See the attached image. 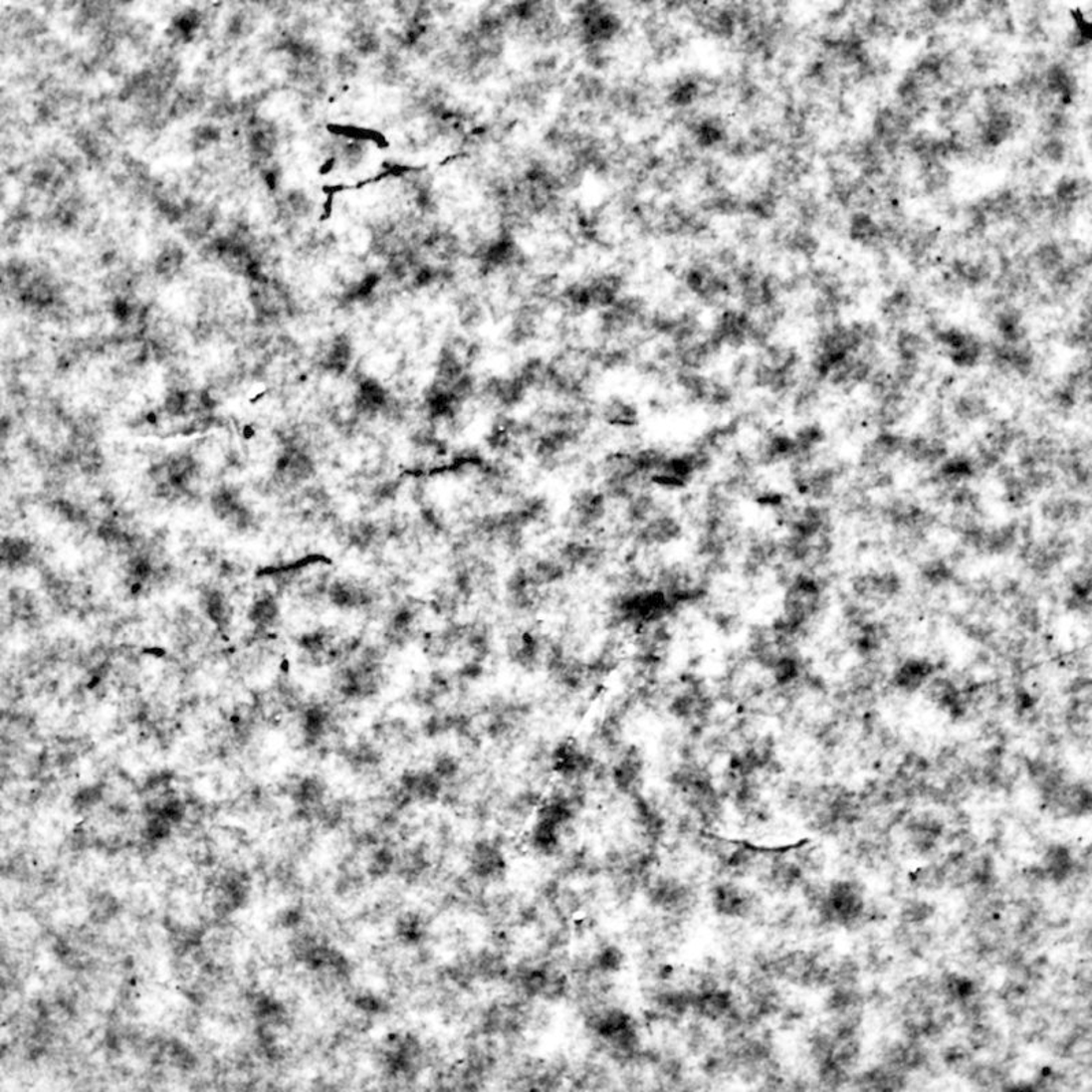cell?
Instances as JSON below:
<instances>
[{"instance_id":"cell-1","label":"cell","mask_w":1092,"mask_h":1092,"mask_svg":"<svg viewBox=\"0 0 1092 1092\" xmlns=\"http://www.w3.org/2000/svg\"><path fill=\"white\" fill-rule=\"evenodd\" d=\"M878 340L880 329L873 323L837 322L821 327L812 343L810 376L823 384L849 356L875 350Z\"/></svg>"},{"instance_id":"cell-2","label":"cell","mask_w":1092,"mask_h":1092,"mask_svg":"<svg viewBox=\"0 0 1092 1092\" xmlns=\"http://www.w3.org/2000/svg\"><path fill=\"white\" fill-rule=\"evenodd\" d=\"M801 355L793 345L771 341L752 356L749 387L778 400L790 395L799 384Z\"/></svg>"},{"instance_id":"cell-3","label":"cell","mask_w":1092,"mask_h":1092,"mask_svg":"<svg viewBox=\"0 0 1092 1092\" xmlns=\"http://www.w3.org/2000/svg\"><path fill=\"white\" fill-rule=\"evenodd\" d=\"M590 472L610 502L623 504L647 487V480L638 465L634 447L616 448L606 452L595 465L590 466Z\"/></svg>"},{"instance_id":"cell-4","label":"cell","mask_w":1092,"mask_h":1092,"mask_svg":"<svg viewBox=\"0 0 1092 1092\" xmlns=\"http://www.w3.org/2000/svg\"><path fill=\"white\" fill-rule=\"evenodd\" d=\"M669 381L690 406L712 413H726L738 403V385L727 378L712 376L706 371L676 369L672 371Z\"/></svg>"},{"instance_id":"cell-5","label":"cell","mask_w":1092,"mask_h":1092,"mask_svg":"<svg viewBox=\"0 0 1092 1092\" xmlns=\"http://www.w3.org/2000/svg\"><path fill=\"white\" fill-rule=\"evenodd\" d=\"M649 314L650 309L645 298L638 294H624L615 304L598 312L594 323L597 344L616 343L643 336V326Z\"/></svg>"},{"instance_id":"cell-6","label":"cell","mask_w":1092,"mask_h":1092,"mask_svg":"<svg viewBox=\"0 0 1092 1092\" xmlns=\"http://www.w3.org/2000/svg\"><path fill=\"white\" fill-rule=\"evenodd\" d=\"M717 459L693 446L680 452H669L656 472L649 477L647 487L663 494H682L698 480L715 469Z\"/></svg>"},{"instance_id":"cell-7","label":"cell","mask_w":1092,"mask_h":1092,"mask_svg":"<svg viewBox=\"0 0 1092 1092\" xmlns=\"http://www.w3.org/2000/svg\"><path fill=\"white\" fill-rule=\"evenodd\" d=\"M881 517L906 547L919 546L937 522L932 511L907 498H893L886 502L882 506Z\"/></svg>"},{"instance_id":"cell-8","label":"cell","mask_w":1092,"mask_h":1092,"mask_svg":"<svg viewBox=\"0 0 1092 1092\" xmlns=\"http://www.w3.org/2000/svg\"><path fill=\"white\" fill-rule=\"evenodd\" d=\"M845 473L843 463H790L789 478L793 491L814 503L825 502L837 491Z\"/></svg>"},{"instance_id":"cell-9","label":"cell","mask_w":1092,"mask_h":1092,"mask_svg":"<svg viewBox=\"0 0 1092 1092\" xmlns=\"http://www.w3.org/2000/svg\"><path fill=\"white\" fill-rule=\"evenodd\" d=\"M610 500L599 488L580 487L569 498L567 525L579 536L593 535L608 520Z\"/></svg>"},{"instance_id":"cell-10","label":"cell","mask_w":1092,"mask_h":1092,"mask_svg":"<svg viewBox=\"0 0 1092 1092\" xmlns=\"http://www.w3.org/2000/svg\"><path fill=\"white\" fill-rule=\"evenodd\" d=\"M819 914L834 925L849 926L858 921L865 910L862 888L855 882L838 881L822 892L817 900Z\"/></svg>"},{"instance_id":"cell-11","label":"cell","mask_w":1092,"mask_h":1092,"mask_svg":"<svg viewBox=\"0 0 1092 1092\" xmlns=\"http://www.w3.org/2000/svg\"><path fill=\"white\" fill-rule=\"evenodd\" d=\"M932 333L934 341L952 365L960 369H974L983 361L986 345L978 334L952 326L933 327Z\"/></svg>"},{"instance_id":"cell-12","label":"cell","mask_w":1092,"mask_h":1092,"mask_svg":"<svg viewBox=\"0 0 1092 1092\" xmlns=\"http://www.w3.org/2000/svg\"><path fill=\"white\" fill-rule=\"evenodd\" d=\"M752 332L753 315L742 308L722 309L706 329L709 339L722 352L752 347Z\"/></svg>"},{"instance_id":"cell-13","label":"cell","mask_w":1092,"mask_h":1092,"mask_svg":"<svg viewBox=\"0 0 1092 1092\" xmlns=\"http://www.w3.org/2000/svg\"><path fill=\"white\" fill-rule=\"evenodd\" d=\"M1023 433L1013 422L999 419L988 428L977 446L976 461L980 473L997 470L1003 459L1023 440Z\"/></svg>"},{"instance_id":"cell-14","label":"cell","mask_w":1092,"mask_h":1092,"mask_svg":"<svg viewBox=\"0 0 1092 1092\" xmlns=\"http://www.w3.org/2000/svg\"><path fill=\"white\" fill-rule=\"evenodd\" d=\"M779 524L785 526L788 535L801 539L815 540L832 535L833 518L827 507L819 503H808L796 507L792 503L777 514Z\"/></svg>"},{"instance_id":"cell-15","label":"cell","mask_w":1092,"mask_h":1092,"mask_svg":"<svg viewBox=\"0 0 1092 1092\" xmlns=\"http://www.w3.org/2000/svg\"><path fill=\"white\" fill-rule=\"evenodd\" d=\"M1072 550V537L1055 533L1039 542L1027 540L1021 549V557L1029 571L1046 576L1071 556Z\"/></svg>"},{"instance_id":"cell-16","label":"cell","mask_w":1092,"mask_h":1092,"mask_svg":"<svg viewBox=\"0 0 1092 1092\" xmlns=\"http://www.w3.org/2000/svg\"><path fill=\"white\" fill-rule=\"evenodd\" d=\"M988 359L995 371L1003 376L1028 378L1035 373L1038 356L1028 340L1021 343H1005L995 340L988 345Z\"/></svg>"},{"instance_id":"cell-17","label":"cell","mask_w":1092,"mask_h":1092,"mask_svg":"<svg viewBox=\"0 0 1092 1092\" xmlns=\"http://www.w3.org/2000/svg\"><path fill=\"white\" fill-rule=\"evenodd\" d=\"M684 536V524L674 511L664 509L645 524L632 529V540L645 549H656L679 543Z\"/></svg>"},{"instance_id":"cell-18","label":"cell","mask_w":1092,"mask_h":1092,"mask_svg":"<svg viewBox=\"0 0 1092 1092\" xmlns=\"http://www.w3.org/2000/svg\"><path fill=\"white\" fill-rule=\"evenodd\" d=\"M748 425L749 421L746 413L734 415L727 421L716 422V424L702 430L690 446L706 452L715 459L722 458V456L728 455L734 450L732 447L737 443L743 429Z\"/></svg>"},{"instance_id":"cell-19","label":"cell","mask_w":1092,"mask_h":1092,"mask_svg":"<svg viewBox=\"0 0 1092 1092\" xmlns=\"http://www.w3.org/2000/svg\"><path fill=\"white\" fill-rule=\"evenodd\" d=\"M749 451L759 469L784 465L795 458L792 435L777 429L763 430Z\"/></svg>"},{"instance_id":"cell-20","label":"cell","mask_w":1092,"mask_h":1092,"mask_svg":"<svg viewBox=\"0 0 1092 1092\" xmlns=\"http://www.w3.org/2000/svg\"><path fill=\"white\" fill-rule=\"evenodd\" d=\"M597 419L612 432L632 433L642 425V410L631 398L616 393L598 404Z\"/></svg>"},{"instance_id":"cell-21","label":"cell","mask_w":1092,"mask_h":1092,"mask_svg":"<svg viewBox=\"0 0 1092 1092\" xmlns=\"http://www.w3.org/2000/svg\"><path fill=\"white\" fill-rule=\"evenodd\" d=\"M641 340L643 336L616 343L591 345L594 365L599 373H620L634 369L635 363L641 358Z\"/></svg>"},{"instance_id":"cell-22","label":"cell","mask_w":1092,"mask_h":1092,"mask_svg":"<svg viewBox=\"0 0 1092 1092\" xmlns=\"http://www.w3.org/2000/svg\"><path fill=\"white\" fill-rule=\"evenodd\" d=\"M1090 388V367L1077 366L1068 371L1065 377L1049 393V404L1058 414H1068L1075 410L1087 395Z\"/></svg>"},{"instance_id":"cell-23","label":"cell","mask_w":1092,"mask_h":1092,"mask_svg":"<svg viewBox=\"0 0 1092 1092\" xmlns=\"http://www.w3.org/2000/svg\"><path fill=\"white\" fill-rule=\"evenodd\" d=\"M904 437L885 430L867 441L859 455V467L865 474L882 472L902 452Z\"/></svg>"},{"instance_id":"cell-24","label":"cell","mask_w":1092,"mask_h":1092,"mask_svg":"<svg viewBox=\"0 0 1092 1092\" xmlns=\"http://www.w3.org/2000/svg\"><path fill=\"white\" fill-rule=\"evenodd\" d=\"M875 371V350L860 352L849 356L840 366L832 371L826 382L840 391H854L859 385L866 384L873 378Z\"/></svg>"},{"instance_id":"cell-25","label":"cell","mask_w":1092,"mask_h":1092,"mask_svg":"<svg viewBox=\"0 0 1092 1092\" xmlns=\"http://www.w3.org/2000/svg\"><path fill=\"white\" fill-rule=\"evenodd\" d=\"M669 350H671V362L674 370L706 371L723 354L709 339L708 334L700 337V339L690 341V343L678 345V347L669 345Z\"/></svg>"},{"instance_id":"cell-26","label":"cell","mask_w":1092,"mask_h":1092,"mask_svg":"<svg viewBox=\"0 0 1092 1092\" xmlns=\"http://www.w3.org/2000/svg\"><path fill=\"white\" fill-rule=\"evenodd\" d=\"M1055 467L1069 488L1086 491L1091 485L1090 450L1084 444L1061 448Z\"/></svg>"},{"instance_id":"cell-27","label":"cell","mask_w":1092,"mask_h":1092,"mask_svg":"<svg viewBox=\"0 0 1092 1092\" xmlns=\"http://www.w3.org/2000/svg\"><path fill=\"white\" fill-rule=\"evenodd\" d=\"M594 767V760L573 742H562L551 754V769L568 782L579 781Z\"/></svg>"},{"instance_id":"cell-28","label":"cell","mask_w":1092,"mask_h":1092,"mask_svg":"<svg viewBox=\"0 0 1092 1092\" xmlns=\"http://www.w3.org/2000/svg\"><path fill=\"white\" fill-rule=\"evenodd\" d=\"M1060 443L1051 436H1036L1018 443L1017 469H1053L1061 452Z\"/></svg>"},{"instance_id":"cell-29","label":"cell","mask_w":1092,"mask_h":1092,"mask_svg":"<svg viewBox=\"0 0 1092 1092\" xmlns=\"http://www.w3.org/2000/svg\"><path fill=\"white\" fill-rule=\"evenodd\" d=\"M947 440L944 437L932 435H915L904 437L902 454L908 462L922 467L939 466L948 458Z\"/></svg>"},{"instance_id":"cell-30","label":"cell","mask_w":1092,"mask_h":1092,"mask_svg":"<svg viewBox=\"0 0 1092 1092\" xmlns=\"http://www.w3.org/2000/svg\"><path fill=\"white\" fill-rule=\"evenodd\" d=\"M557 557L569 569H598L606 560V549L601 544L586 539H572L558 547Z\"/></svg>"},{"instance_id":"cell-31","label":"cell","mask_w":1092,"mask_h":1092,"mask_svg":"<svg viewBox=\"0 0 1092 1092\" xmlns=\"http://www.w3.org/2000/svg\"><path fill=\"white\" fill-rule=\"evenodd\" d=\"M992 324L997 330L998 339L1005 343H1021L1027 340V327L1024 326L1020 309L1007 304L1002 298L995 297L990 303Z\"/></svg>"},{"instance_id":"cell-32","label":"cell","mask_w":1092,"mask_h":1092,"mask_svg":"<svg viewBox=\"0 0 1092 1092\" xmlns=\"http://www.w3.org/2000/svg\"><path fill=\"white\" fill-rule=\"evenodd\" d=\"M852 589L860 598L881 602L899 594L902 590V579L893 571H871L856 576Z\"/></svg>"},{"instance_id":"cell-33","label":"cell","mask_w":1092,"mask_h":1092,"mask_svg":"<svg viewBox=\"0 0 1092 1092\" xmlns=\"http://www.w3.org/2000/svg\"><path fill=\"white\" fill-rule=\"evenodd\" d=\"M1087 503L1076 496L1058 495L1050 496L1040 507L1043 520L1058 528H1069L1079 524L1086 517Z\"/></svg>"},{"instance_id":"cell-34","label":"cell","mask_w":1092,"mask_h":1092,"mask_svg":"<svg viewBox=\"0 0 1092 1092\" xmlns=\"http://www.w3.org/2000/svg\"><path fill=\"white\" fill-rule=\"evenodd\" d=\"M978 474L981 473L973 456L959 454L941 462L930 478V483L939 489L958 487L973 480Z\"/></svg>"},{"instance_id":"cell-35","label":"cell","mask_w":1092,"mask_h":1092,"mask_svg":"<svg viewBox=\"0 0 1092 1092\" xmlns=\"http://www.w3.org/2000/svg\"><path fill=\"white\" fill-rule=\"evenodd\" d=\"M779 556V542L766 535L750 537L743 557V571L746 575L757 576L769 568Z\"/></svg>"},{"instance_id":"cell-36","label":"cell","mask_w":1092,"mask_h":1092,"mask_svg":"<svg viewBox=\"0 0 1092 1092\" xmlns=\"http://www.w3.org/2000/svg\"><path fill=\"white\" fill-rule=\"evenodd\" d=\"M643 759L638 749L628 748L620 753L612 770L613 784L626 795H638L642 782Z\"/></svg>"},{"instance_id":"cell-37","label":"cell","mask_w":1092,"mask_h":1092,"mask_svg":"<svg viewBox=\"0 0 1092 1092\" xmlns=\"http://www.w3.org/2000/svg\"><path fill=\"white\" fill-rule=\"evenodd\" d=\"M664 509H667V506H665L663 499L657 495L654 489L646 487L623 503L621 517L631 529H635Z\"/></svg>"},{"instance_id":"cell-38","label":"cell","mask_w":1092,"mask_h":1092,"mask_svg":"<svg viewBox=\"0 0 1092 1092\" xmlns=\"http://www.w3.org/2000/svg\"><path fill=\"white\" fill-rule=\"evenodd\" d=\"M212 510L216 517L230 528L245 531L252 525V514L230 489L222 488L212 496Z\"/></svg>"},{"instance_id":"cell-39","label":"cell","mask_w":1092,"mask_h":1092,"mask_svg":"<svg viewBox=\"0 0 1092 1092\" xmlns=\"http://www.w3.org/2000/svg\"><path fill=\"white\" fill-rule=\"evenodd\" d=\"M792 439L795 458L790 463H812L817 461L819 451L826 443L827 433L818 422H806L792 433Z\"/></svg>"},{"instance_id":"cell-40","label":"cell","mask_w":1092,"mask_h":1092,"mask_svg":"<svg viewBox=\"0 0 1092 1092\" xmlns=\"http://www.w3.org/2000/svg\"><path fill=\"white\" fill-rule=\"evenodd\" d=\"M952 414L962 424H977L990 417L991 403L983 393L967 391L960 393L952 402Z\"/></svg>"},{"instance_id":"cell-41","label":"cell","mask_w":1092,"mask_h":1092,"mask_svg":"<svg viewBox=\"0 0 1092 1092\" xmlns=\"http://www.w3.org/2000/svg\"><path fill=\"white\" fill-rule=\"evenodd\" d=\"M997 473L1003 503L1013 510L1024 509L1031 502L1032 494L1020 472L1014 467L999 466Z\"/></svg>"},{"instance_id":"cell-42","label":"cell","mask_w":1092,"mask_h":1092,"mask_svg":"<svg viewBox=\"0 0 1092 1092\" xmlns=\"http://www.w3.org/2000/svg\"><path fill=\"white\" fill-rule=\"evenodd\" d=\"M712 899L717 914L727 918L743 917L752 907L748 893L732 884L716 886Z\"/></svg>"},{"instance_id":"cell-43","label":"cell","mask_w":1092,"mask_h":1092,"mask_svg":"<svg viewBox=\"0 0 1092 1092\" xmlns=\"http://www.w3.org/2000/svg\"><path fill=\"white\" fill-rule=\"evenodd\" d=\"M933 674L934 667L930 661L914 658V660H907L906 663L896 669L895 675H893V684L899 690L914 693V691L926 686L929 680L932 679Z\"/></svg>"},{"instance_id":"cell-44","label":"cell","mask_w":1092,"mask_h":1092,"mask_svg":"<svg viewBox=\"0 0 1092 1092\" xmlns=\"http://www.w3.org/2000/svg\"><path fill=\"white\" fill-rule=\"evenodd\" d=\"M790 398V410L799 418L810 417L818 409L822 399V382L815 380L810 374L804 380H800L793 389Z\"/></svg>"},{"instance_id":"cell-45","label":"cell","mask_w":1092,"mask_h":1092,"mask_svg":"<svg viewBox=\"0 0 1092 1092\" xmlns=\"http://www.w3.org/2000/svg\"><path fill=\"white\" fill-rule=\"evenodd\" d=\"M929 348V340L914 329H899L893 339V351L899 362L921 363Z\"/></svg>"},{"instance_id":"cell-46","label":"cell","mask_w":1092,"mask_h":1092,"mask_svg":"<svg viewBox=\"0 0 1092 1092\" xmlns=\"http://www.w3.org/2000/svg\"><path fill=\"white\" fill-rule=\"evenodd\" d=\"M915 308V296L907 287H899L882 300V319L891 326H900L911 318Z\"/></svg>"},{"instance_id":"cell-47","label":"cell","mask_w":1092,"mask_h":1092,"mask_svg":"<svg viewBox=\"0 0 1092 1092\" xmlns=\"http://www.w3.org/2000/svg\"><path fill=\"white\" fill-rule=\"evenodd\" d=\"M1073 858L1068 848L1062 847V845H1053L1047 849L1045 856H1043L1042 871L1043 877L1046 880L1054 882L1065 881L1072 874Z\"/></svg>"},{"instance_id":"cell-48","label":"cell","mask_w":1092,"mask_h":1092,"mask_svg":"<svg viewBox=\"0 0 1092 1092\" xmlns=\"http://www.w3.org/2000/svg\"><path fill=\"white\" fill-rule=\"evenodd\" d=\"M925 1062V1053L914 1039L899 1042L886 1050L885 1064L907 1072L918 1069Z\"/></svg>"},{"instance_id":"cell-49","label":"cell","mask_w":1092,"mask_h":1092,"mask_svg":"<svg viewBox=\"0 0 1092 1092\" xmlns=\"http://www.w3.org/2000/svg\"><path fill=\"white\" fill-rule=\"evenodd\" d=\"M205 615L219 628H226L231 620V606L227 597L219 590H211L204 595Z\"/></svg>"},{"instance_id":"cell-50","label":"cell","mask_w":1092,"mask_h":1092,"mask_svg":"<svg viewBox=\"0 0 1092 1092\" xmlns=\"http://www.w3.org/2000/svg\"><path fill=\"white\" fill-rule=\"evenodd\" d=\"M279 617V605L272 595H261L255 599L249 610V620L256 627L267 628L272 626Z\"/></svg>"},{"instance_id":"cell-51","label":"cell","mask_w":1092,"mask_h":1092,"mask_svg":"<svg viewBox=\"0 0 1092 1092\" xmlns=\"http://www.w3.org/2000/svg\"><path fill=\"white\" fill-rule=\"evenodd\" d=\"M32 544L24 539H6L2 543V562L10 568L21 567L32 556Z\"/></svg>"},{"instance_id":"cell-52","label":"cell","mask_w":1092,"mask_h":1092,"mask_svg":"<svg viewBox=\"0 0 1092 1092\" xmlns=\"http://www.w3.org/2000/svg\"><path fill=\"white\" fill-rule=\"evenodd\" d=\"M750 500L761 510L770 511L775 515L781 513L790 504L788 495L773 488H759Z\"/></svg>"},{"instance_id":"cell-53","label":"cell","mask_w":1092,"mask_h":1092,"mask_svg":"<svg viewBox=\"0 0 1092 1092\" xmlns=\"http://www.w3.org/2000/svg\"><path fill=\"white\" fill-rule=\"evenodd\" d=\"M841 506L849 515H867L873 509L867 489L862 484L849 488L841 498Z\"/></svg>"},{"instance_id":"cell-54","label":"cell","mask_w":1092,"mask_h":1092,"mask_svg":"<svg viewBox=\"0 0 1092 1092\" xmlns=\"http://www.w3.org/2000/svg\"><path fill=\"white\" fill-rule=\"evenodd\" d=\"M1064 344L1072 350H1088L1091 344L1090 316L1069 327L1064 333Z\"/></svg>"},{"instance_id":"cell-55","label":"cell","mask_w":1092,"mask_h":1092,"mask_svg":"<svg viewBox=\"0 0 1092 1092\" xmlns=\"http://www.w3.org/2000/svg\"><path fill=\"white\" fill-rule=\"evenodd\" d=\"M911 881L918 888L926 889V891H936V889L943 888L945 882H947V875H945L943 866L928 865L912 873Z\"/></svg>"},{"instance_id":"cell-56","label":"cell","mask_w":1092,"mask_h":1092,"mask_svg":"<svg viewBox=\"0 0 1092 1092\" xmlns=\"http://www.w3.org/2000/svg\"><path fill=\"white\" fill-rule=\"evenodd\" d=\"M944 994L952 1002H963L967 998L973 997L977 994V987L973 981L967 980L966 977L950 976L944 981L943 984Z\"/></svg>"},{"instance_id":"cell-57","label":"cell","mask_w":1092,"mask_h":1092,"mask_svg":"<svg viewBox=\"0 0 1092 1092\" xmlns=\"http://www.w3.org/2000/svg\"><path fill=\"white\" fill-rule=\"evenodd\" d=\"M921 576L926 583L932 584V586H941L950 582L952 576H954V569H952L950 562L944 560V558H932V560L926 561L921 568Z\"/></svg>"},{"instance_id":"cell-58","label":"cell","mask_w":1092,"mask_h":1092,"mask_svg":"<svg viewBox=\"0 0 1092 1092\" xmlns=\"http://www.w3.org/2000/svg\"><path fill=\"white\" fill-rule=\"evenodd\" d=\"M624 965V955L621 954L619 948L606 947L605 950L598 952L595 956L594 966L599 973L615 974L621 970Z\"/></svg>"},{"instance_id":"cell-59","label":"cell","mask_w":1092,"mask_h":1092,"mask_svg":"<svg viewBox=\"0 0 1092 1092\" xmlns=\"http://www.w3.org/2000/svg\"><path fill=\"white\" fill-rule=\"evenodd\" d=\"M933 912L934 908L929 903L914 900V902H908L903 907L902 919L908 925H921V923L932 918Z\"/></svg>"},{"instance_id":"cell-60","label":"cell","mask_w":1092,"mask_h":1092,"mask_svg":"<svg viewBox=\"0 0 1092 1092\" xmlns=\"http://www.w3.org/2000/svg\"><path fill=\"white\" fill-rule=\"evenodd\" d=\"M128 573H130L131 578L137 580V582H145V580L149 578L150 573H152V565H150V562L146 560L145 557H135L130 562Z\"/></svg>"}]
</instances>
